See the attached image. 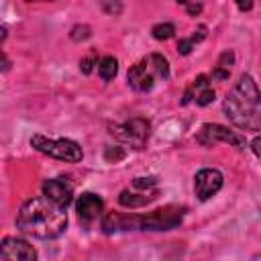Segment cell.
Instances as JSON below:
<instances>
[{"label":"cell","instance_id":"14","mask_svg":"<svg viewBox=\"0 0 261 261\" xmlns=\"http://www.w3.org/2000/svg\"><path fill=\"white\" fill-rule=\"evenodd\" d=\"M232 63H234V53H232V51H224V53L218 57L216 67L212 69V77H214V80H218V82L228 80L230 69H232Z\"/></svg>","mask_w":261,"mask_h":261},{"label":"cell","instance_id":"1","mask_svg":"<svg viewBox=\"0 0 261 261\" xmlns=\"http://www.w3.org/2000/svg\"><path fill=\"white\" fill-rule=\"evenodd\" d=\"M16 228L35 239H57L67 228L65 208L53 204L45 196L29 198L16 214Z\"/></svg>","mask_w":261,"mask_h":261},{"label":"cell","instance_id":"3","mask_svg":"<svg viewBox=\"0 0 261 261\" xmlns=\"http://www.w3.org/2000/svg\"><path fill=\"white\" fill-rule=\"evenodd\" d=\"M186 214V208L181 206H165L159 210H153L151 214L137 216V214H118L108 212L102 216V230L106 234L118 232V230H169L175 228Z\"/></svg>","mask_w":261,"mask_h":261},{"label":"cell","instance_id":"22","mask_svg":"<svg viewBox=\"0 0 261 261\" xmlns=\"http://www.w3.org/2000/svg\"><path fill=\"white\" fill-rule=\"evenodd\" d=\"M94 63H98V61H96V55L92 53V55H88V57H84V59L80 61V69H82L84 73H90L92 67H94Z\"/></svg>","mask_w":261,"mask_h":261},{"label":"cell","instance_id":"19","mask_svg":"<svg viewBox=\"0 0 261 261\" xmlns=\"http://www.w3.org/2000/svg\"><path fill=\"white\" fill-rule=\"evenodd\" d=\"M4 39H6V29H4V27H0V71H8V69H10V59L6 57L4 49H2Z\"/></svg>","mask_w":261,"mask_h":261},{"label":"cell","instance_id":"21","mask_svg":"<svg viewBox=\"0 0 261 261\" xmlns=\"http://www.w3.org/2000/svg\"><path fill=\"white\" fill-rule=\"evenodd\" d=\"M155 184H157L155 177H135L133 179V186L137 190H151V188H155Z\"/></svg>","mask_w":261,"mask_h":261},{"label":"cell","instance_id":"12","mask_svg":"<svg viewBox=\"0 0 261 261\" xmlns=\"http://www.w3.org/2000/svg\"><path fill=\"white\" fill-rule=\"evenodd\" d=\"M75 210H77V216L84 224H92L94 220H98L104 212V202L98 194L94 192H84L77 202H75Z\"/></svg>","mask_w":261,"mask_h":261},{"label":"cell","instance_id":"10","mask_svg":"<svg viewBox=\"0 0 261 261\" xmlns=\"http://www.w3.org/2000/svg\"><path fill=\"white\" fill-rule=\"evenodd\" d=\"M43 196L67 210V206L73 202V188L63 177H51L43 181Z\"/></svg>","mask_w":261,"mask_h":261},{"label":"cell","instance_id":"4","mask_svg":"<svg viewBox=\"0 0 261 261\" xmlns=\"http://www.w3.org/2000/svg\"><path fill=\"white\" fill-rule=\"evenodd\" d=\"M128 86L137 92H149L155 84L165 82L169 77V63L161 53H151L143 57L128 69Z\"/></svg>","mask_w":261,"mask_h":261},{"label":"cell","instance_id":"15","mask_svg":"<svg viewBox=\"0 0 261 261\" xmlns=\"http://www.w3.org/2000/svg\"><path fill=\"white\" fill-rule=\"evenodd\" d=\"M96 65H98V73H100V77L104 82H110L118 71V61L112 55H104L102 59H98Z\"/></svg>","mask_w":261,"mask_h":261},{"label":"cell","instance_id":"20","mask_svg":"<svg viewBox=\"0 0 261 261\" xmlns=\"http://www.w3.org/2000/svg\"><path fill=\"white\" fill-rule=\"evenodd\" d=\"M100 6H102V10L108 12V14H120V12H122L120 0H100Z\"/></svg>","mask_w":261,"mask_h":261},{"label":"cell","instance_id":"17","mask_svg":"<svg viewBox=\"0 0 261 261\" xmlns=\"http://www.w3.org/2000/svg\"><path fill=\"white\" fill-rule=\"evenodd\" d=\"M90 35H92V29H90L88 24H75V27L71 29V33H69L71 41H75V43H80V41H86V39H90Z\"/></svg>","mask_w":261,"mask_h":261},{"label":"cell","instance_id":"11","mask_svg":"<svg viewBox=\"0 0 261 261\" xmlns=\"http://www.w3.org/2000/svg\"><path fill=\"white\" fill-rule=\"evenodd\" d=\"M214 90L208 82V75H198L184 92V98H181V104H190V102H196L198 106H208L210 102H214Z\"/></svg>","mask_w":261,"mask_h":261},{"label":"cell","instance_id":"2","mask_svg":"<svg viewBox=\"0 0 261 261\" xmlns=\"http://www.w3.org/2000/svg\"><path fill=\"white\" fill-rule=\"evenodd\" d=\"M224 116L241 130L261 128V96L253 75L243 73L222 102Z\"/></svg>","mask_w":261,"mask_h":261},{"label":"cell","instance_id":"23","mask_svg":"<svg viewBox=\"0 0 261 261\" xmlns=\"http://www.w3.org/2000/svg\"><path fill=\"white\" fill-rule=\"evenodd\" d=\"M234 4L241 12H249L253 8V0H234Z\"/></svg>","mask_w":261,"mask_h":261},{"label":"cell","instance_id":"25","mask_svg":"<svg viewBox=\"0 0 261 261\" xmlns=\"http://www.w3.org/2000/svg\"><path fill=\"white\" fill-rule=\"evenodd\" d=\"M29 2H33V0H29ZM49 2H51V0H49Z\"/></svg>","mask_w":261,"mask_h":261},{"label":"cell","instance_id":"16","mask_svg":"<svg viewBox=\"0 0 261 261\" xmlns=\"http://www.w3.org/2000/svg\"><path fill=\"white\" fill-rule=\"evenodd\" d=\"M151 35H153L157 41H167V39H171V37L175 35V27H173L171 22H159V24H155V27L151 29Z\"/></svg>","mask_w":261,"mask_h":261},{"label":"cell","instance_id":"13","mask_svg":"<svg viewBox=\"0 0 261 261\" xmlns=\"http://www.w3.org/2000/svg\"><path fill=\"white\" fill-rule=\"evenodd\" d=\"M157 198V190H153V192H141V194H133V192H128V190H122L120 194H118V202H120V206H124V208H141V206H147V204H151L153 200Z\"/></svg>","mask_w":261,"mask_h":261},{"label":"cell","instance_id":"7","mask_svg":"<svg viewBox=\"0 0 261 261\" xmlns=\"http://www.w3.org/2000/svg\"><path fill=\"white\" fill-rule=\"evenodd\" d=\"M196 141L204 147H214L216 143H228L237 149H245L247 141L243 135L230 130L228 126H222V124H216V122H206L202 124V128L198 130L196 135Z\"/></svg>","mask_w":261,"mask_h":261},{"label":"cell","instance_id":"24","mask_svg":"<svg viewBox=\"0 0 261 261\" xmlns=\"http://www.w3.org/2000/svg\"><path fill=\"white\" fill-rule=\"evenodd\" d=\"M259 145H261V139H259V137H255V139H253V143H251V149H253L255 157H259Z\"/></svg>","mask_w":261,"mask_h":261},{"label":"cell","instance_id":"5","mask_svg":"<svg viewBox=\"0 0 261 261\" xmlns=\"http://www.w3.org/2000/svg\"><path fill=\"white\" fill-rule=\"evenodd\" d=\"M31 145L39 153L49 155V157L59 159V161H67V163H77L84 157L82 147L71 139H47L43 135H33Z\"/></svg>","mask_w":261,"mask_h":261},{"label":"cell","instance_id":"8","mask_svg":"<svg viewBox=\"0 0 261 261\" xmlns=\"http://www.w3.org/2000/svg\"><path fill=\"white\" fill-rule=\"evenodd\" d=\"M222 173L214 167H206V169H200L194 177V192L198 196L200 202H206L210 200L214 194H218V190L222 188Z\"/></svg>","mask_w":261,"mask_h":261},{"label":"cell","instance_id":"6","mask_svg":"<svg viewBox=\"0 0 261 261\" xmlns=\"http://www.w3.org/2000/svg\"><path fill=\"white\" fill-rule=\"evenodd\" d=\"M149 130H151L149 120L141 118V116H135L126 122L110 126V135L116 137L118 141H122L124 145H130L133 149H143L145 147V143L149 139Z\"/></svg>","mask_w":261,"mask_h":261},{"label":"cell","instance_id":"18","mask_svg":"<svg viewBox=\"0 0 261 261\" xmlns=\"http://www.w3.org/2000/svg\"><path fill=\"white\" fill-rule=\"evenodd\" d=\"M124 149L122 147H106V151H104V159L106 161H110V163H116V161H120V159H124Z\"/></svg>","mask_w":261,"mask_h":261},{"label":"cell","instance_id":"9","mask_svg":"<svg viewBox=\"0 0 261 261\" xmlns=\"http://www.w3.org/2000/svg\"><path fill=\"white\" fill-rule=\"evenodd\" d=\"M0 257L10 261H35L37 251L24 239L18 237H4L0 243Z\"/></svg>","mask_w":261,"mask_h":261}]
</instances>
